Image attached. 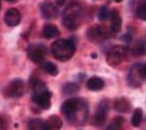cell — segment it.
Segmentation results:
<instances>
[{
    "label": "cell",
    "instance_id": "obj_10",
    "mask_svg": "<svg viewBox=\"0 0 146 130\" xmlns=\"http://www.w3.org/2000/svg\"><path fill=\"white\" fill-rule=\"evenodd\" d=\"M108 112H109V104L106 101H102L96 110V114L93 119V124L97 127L102 126L107 122Z\"/></svg>",
    "mask_w": 146,
    "mask_h": 130
},
{
    "label": "cell",
    "instance_id": "obj_19",
    "mask_svg": "<svg viewBox=\"0 0 146 130\" xmlns=\"http://www.w3.org/2000/svg\"><path fill=\"white\" fill-rule=\"evenodd\" d=\"M28 129L31 130H45V123L40 119H33L28 122Z\"/></svg>",
    "mask_w": 146,
    "mask_h": 130
},
{
    "label": "cell",
    "instance_id": "obj_28",
    "mask_svg": "<svg viewBox=\"0 0 146 130\" xmlns=\"http://www.w3.org/2000/svg\"><path fill=\"white\" fill-rule=\"evenodd\" d=\"M55 3H56V6H62L66 3V0H55Z\"/></svg>",
    "mask_w": 146,
    "mask_h": 130
},
{
    "label": "cell",
    "instance_id": "obj_9",
    "mask_svg": "<svg viewBox=\"0 0 146 130\" xmlns=\"http://www.w3.org/2000/svg\"><path fill=\"white\" fill-rule=\"evenodd\" d=\"M87 38L89 41L94 43L104 42V40L108 39V30L104 26L101 25H95L92 27L88 28L87 30Z\"/></svg>",
    "mask_w": 146,
    "mask_h": 130
},
{
    "label": "cell",
    "instance_id": "obj_13",
    "mask_svg": "<svg viewBox=\"0 0 146 130\" xmlns=\"http://www.w3.org/2000/svg\"><path fill=\"white\" fill-rule=\"evenodd\" d=\"M109 18L111 19V31L113 33H118L121 30L122 26L121 16L119 12L117 9H113L112 12H110Z\"/></svg>",
    "mask_w": 146,
    "mask_h": 130
},
{
    "label": "cell",
    "instance_id": "obj_17",
    "mask_svg": "<svg viewBox=\"0 0 146 130\" xmlns=\"http://www.w3.org/2000/svg\"><path fill=\"white\" fill-rule=\"evenodd\" d=\"M43 36H45L46 39H54L60 36V30L55 25L47 24L43 28Z\"/></svg>",
    "mask_w": 146,
    "mask_h": 130
},
{
    "label": "cell",
    "instance_id": "obj_21",
    "mask_svg": "<svg viewBox=\"0 0 146 130\" xmlns=\"http://www.w3.org/2000/svg\"><path fill=\"white\" fill-rule=\"evenodd\" d=\"M142 119H143L142 109L137 108L134 112V115H133V118H131V124H133V126H135V127L140 126L141 123H142Z\"/></svg>",
    "mask_w": 146,
    "mask_h": 130
},
{
    "label": "cell",
    "instance_id": "obj_26",
    "mask_svg": "<svg viewBox=\"0 0 146 130\" xmlns=\"http://www.w3.org/2000/svg\"><path fill=\"white\" fill-rule=\"evenodd\" d=\"M9 118L4 115H0V129H7L9 127Z\"/></svg>",
    "mask_w": 146,
    "mask_h": 130
},
{
    "label": "cell",
    "instance_id": "obj_31",
    "mask_svg": "<svg viewBox=\"0 0 146 130\" xmlns=\"http://www.w3.org/2000/svg\"><path fill=\"white\" fill-rule=\"evenodd\" d=\"M0 9H1V4H0Z\"/></svg>",
    "mask_w": 146,
    "mask_h": 130
},
{
    "label": "cell",
    "instance_id": "obj_23",
    "mask_svg": "<svg viewBox=\"0 0 146 130\" xmlns=\"http://www.w3.org/2000/svg\"><path fill=\"white\" fill-rule=\"evenodd\" d=\"M136 15L139 19L145 21L146 20V3L145 0H142V2L139 3L137 9H136Z\"/></svg>",
    "mask_w": 146,
    "mask_h": 130
},
{
    "label": "cell",
    "instance_id": "obj_15",
    "mask_svg": "<svg viewBox=\"0 0 146 130\" xmlns=\"http://www.w3.org/2000/svg\"><path fill=\"white\" fill-rule=\"evenodd\" d=\"M87 88L91 91H100L104 88V80L100 77H91L87 81Z\"/></svg>",
    "mask_w": 146,
    "mask_h": 130
},
{
    "label": "cell",
    "instance_id": "obj_2",
    "mask_svg": "<svg viewBox=\"0 0 146 130\" xmlns=\"http://www.w3.org/2000/svg\"><path fill=\"white\" fill-rule=\"evenodd\" d=\"M51 53L58 61H66L73 56L76 50L75 43L72 40H58L51 45Z\"/></svg>",
    "mask_w": 146,
    "mask_h": 130
},
{
    "label": "cell",
    "instance_id": "obj_11",
    "mask_svg": "<svg viewBox=\"0 0 146 130\" xmlns=\"http://www.w3.org/2000/svg\"><path fill=\"white\" fill-rule=\"evenodd\" d=\"M4 22L11 27L17 26L21 22V14L17 9H9L4 15Z\"/></svg>",
    "mask_w": 146,
    "mask_h": 130
},
{
    "label": "cell",
    "instance_id": "obj_6",
    "mask_svg": "<svg viewBox=\"0 0 146 130\" xmlns=\"http://www.w3.org/2000/svg\"><path fill=\"white\" fill-rule=\"evenodd\" d=\"M128 53V48L124 46H115L110 49L107 55V61L111 67H117L122 61L126 59Z\"/></svg>",
    "mask_w": 146,
    "mask_h": 130
},
{
    "label": "cell",
    "instance_id": "obj_27",
    "mask_svg": "<svg viewBox=\"0 0 146 130\" xmlns=\"http://www.w3.org/2000/svg\"><path fill=\"white\" fill-rule=\"evenodd\" d=\"M131 40H133V36L129 34V33H126L124 36H122V41H124V42L127 43V44H129V43L131 42Z\"/></svg>",
    "mask_w": 146,
    "mask_h": 130
},
{
    "label": "cell",
    "instance_id": "obj_29",
    "mask_svg": "<svg viewBox=\"0 0 146 130\" xmlns=\"http://www.w3.org/2000/svg\"><path fill=\"white\" fill-rule=\"evenodd\" d=\"M114 1H116V2H121V1H123V0H114Z\"/></svg>",
    "mask_w": 146,
    "mask_h": 130
},
{
    "label": "cell",
    "instance_id": "obj_14",
    "mask_svg": "<svg viewBox=\"0 0 146 130\" xmlns=\"http://www.w3.org/2000/svg\"><path fill=\"white\" fill-rule=\"evenodd\" d=\"M114 108L116 109V112H122V114H127V112H131V105L127 98L122 97L115 100V102H114Z\"/></svg>",
    "mask_w": 146,
    "mask_h": 130
},
{
    "label": "cell",
    "instance_id": "obj_3",
    "mask_svg": "<svg viewBox=\"0 0 146 130\" xmlns=\"http://www.w3.org/2000/svg\"><path fill=\"white\" fill-rule=\"evenodd\" d=\"M82 9L77 3H71L66 7L63 14V25L69 30H76L82 24Z\"/></svg>",
    "mask_w": 146,
    "mask_h": 130
},
{
    "label": "cell",
    "instance_id": "obj_20",
    "mask_svg": "<svg viewBox=\"0 0 146 130\" xmlns=\"http://www.w3.org/2000/svg\"><path fill=\"white\" fill-rule=\"evenodd\" d=\"M43 70L45 71L46 73H48L49 75H52V76H56L58 73V67L55 66L53 63L51 61H46L43 64Z\"/></svg>",
    "mask_w": 146,
    "mask_h": 130
},
{
    "label": "cell",
    "instance_id": "obj_12",
    "mask_svg": "<svg viewBox=\"0 0 146 130\" xmlns=\"http://www.w3.org/2000/svg\"><path fill=\"white\" fill-rule=\"evenodd\" d=\"M41 13L45 19L51 20V19H55L58 16V9L53 3L45 2L41 5Z\"/></svg>",
    "mask_w": 146,
    "mask_h": 130
},
{
    "label": "cell",
    "instance_id": "obj_4",
    "mask_svg": "<svg viewBox=\"0 0 146 130\" xmlns=\"http://www.w3.org/2000/svg\"><path fill=\"white\" fill-rule=\"evenodd\" d=\"M34 94L33 101L43 109H48L51 106V93L47 90L44 82L36 80L33 84Z\"/></svg>",
    "mask_w": 146,
    "mask_h": 130
},
{
    "label": "cell",
    "instance_id": "obj_1",
    "mask_svg": "<svg viewBox=\"0 0 146 130\" xmlns=\"http://www.w3.org/2000/svg\"><path fill=\"white\" fill-rule=\"evenodd\" d=\"M62 114L73 126H82L86 123L89 115L87 101L80 98H71L66 100L61 107Z\"/></svg>",
    "mask_w": 146,
    "mask_h": 130
},
{
    "label": "cell",
    "instance_id": "obj_22",
    "mask_svg": "<svg viewBox=\"0 0 146 130\" xmlns=\"http://www.w3.org/2000/svg\"><path fill=\"white\" fill-rule=\"evenodd\" d=\"M133 53H134V55H137V56L144 55V53H145V40L144 39L140 40V41L135 45Z\"/></svg>",
    "mask_w": 146,
    "mask_h": 130
},
{
    "label": "cell",
    "instance_id": "obj_25",
    "mask_svg": "<svg viewBox=\"0 0 146 130\" xmlns=\"http://www.w3.org/2000/svg\"><path fill=\"white\" fill-rule=\"evenodd\" d=\"M109 15H110V12L107 6H101L100 9H99V14H98L99 19L102 20V21H104V20H107V19L109 18Z\"/></svg>",
    "mask_w": 146,
    "mask_h": 130
},
{
    "label": "cell",
    "instance_id": "obj_7",
    "mask_svg": "<svg viewBox=\"0 0 146 130\" xmlns=\"http://www.w3.org/2000/svg\"><path fill=\"white\" fill-rule=\"evenodd\" d=\"M24 90V81L20 78H16L6 85L3 95L5 98H19L23 95Z\"/></svg>",
    "mask_w": 146,
    "mask_h": 130
},
{
    "label": "cell",
    "instance_id": "obj_18",
    "mask_svg": "<svg viewBox=\"0 0 146 130\" xmlns=\"http://www.w3.org/2000/svg\"><path fill=\"white\" fill-rule=\"evenodd\" d=\"M79 91V86L76 83H67L63 86V94L68 95V96H72V95L77 94Z\"/></svg>",
    "mask_w": 146,
    "mask_h": 130
},
{
    "label": "cell",
    "instance_id": "obj_5",
    "mask_svg": "<svg viewBox=\"0 0 146 130\" xmlns=\"http://www.w3.org/2000/svg\"><path fill=\"white\" fill-rule=\"evenodd\" d=\"M145 80V65L137 63L133 65L127 74V83L135 88H140Z\"/></svg>",
    "mask_w": 146,
    "mask_h": 130
},
{
    "label": "cell",
    "instance_id": "obj_8",
    "mask_svg": "<svg viewBox=\"0 0 146 130\" xmlns=\"http://www.w3.org/2000/svg\"><path fill=\"white\" fill-rule=\"evenodd\" d=\"M28 58L35 64H41L44 61L46 54H47V48L42 44H33L29 46L27 50Z\"/></svg>",
    "mask_w": 146,
    "mask_h": 130
},
{
    "label": "cell",
    "instance_id": "obj_24",
    "mask_svg": "<svg viewBox=\"0 0 146 130\" xmlns=\"http://www.w3.org/2000/svg\"><path fill=\"white\" fill-rule=\"evenodd\" d=\"M124 124V119L122 117H117L114 119V121L109 125L108 129H121Z\"/></svg>",
    "mask_w": 146,
    "mask_h": 130
},
{
    "label": "cell",
    "instance_id": "obj_16",
    "mask_svg": "<svg viewBox=\"0 0 146 130\" xmlns=\"http://www.w3.org/2000/svg\"><path fill=\"white\" fill-rule=\"evenodd\" d=\"M45 123V130H52V129H61L62 128V120L58 115H51L47 119Z\"/></svg>",
    "mask_w": 146,
    "mask_h": 130
},
{
    "label": "cell",
    "instance_id": "obj_30",
    "mask_svg": "<svg viewBox=\"0 0 146 130\" xmlns=\"http://www.w3.org/2000/svg\"><path fill=\"white\" fill-rule=\"evenodd\" d=\"M6 1H9V2H14V1H16V0H6Z\"/></svg>",
    "mask_w": 146,
    "mask_h": 130
}]
</instances>
